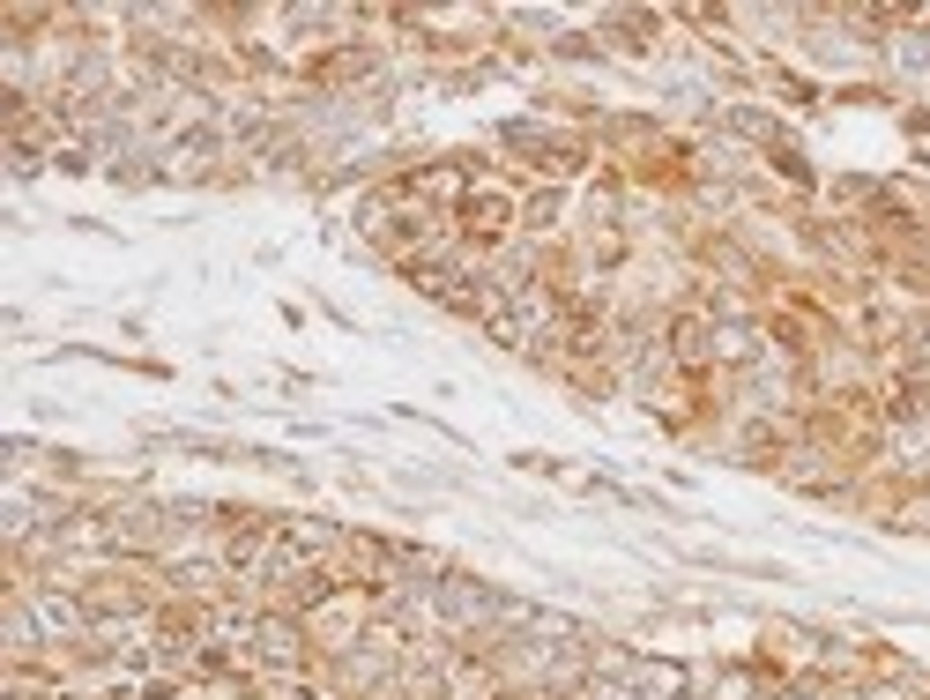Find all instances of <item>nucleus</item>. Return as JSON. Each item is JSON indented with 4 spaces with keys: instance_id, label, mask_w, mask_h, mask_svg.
Segmentation results:
<instances>
[{
    "instance_id": "1",
    "label": "nucleus",
    "mask_w": 930,
    "mask_h": 700,
    "mask_svg": "<svg viewBox=\"0 0 930 700\" xmlns=\"http://www.w3.org/2000/svg\"><path fill=\"white\" fill-rule=\"evenodd\" d=\"M454 224H462L469 247H499V239H507V224H514V201L491 194V187H477V194L454 201Z\"/></svg>"
},
{
    "instance_id": "2",
    "label": "nucleus",
    "mask_w": 930,
    "mask_h": 700,
    "mask_svg": "<svg viewBox=\"0 0 930 700\" xmlns=\"http://www.w3.org/2000/svg\"><path fill=\"white\" fill-rule=\"evenodd\" d=\"M253 649H261V663H306V626L269 611V619L253 626Z\"/></svg>"
},
{
    "instance_id": "3",
    "label": "nucleus",
    "mask_w": 930,
    "mask_h": 700,
    "mask_svg": "<svg viewBox=\"0 0 930 700\" xmlns=\"http://www.w3.org/2000/svg\"><path fill=\"white\" fill-rule=\"evenodd\" d=\"M923 410H930V388H923V373H901L893 388H886V418H893V426H916Z\"/></svg>"
},
{
    "instance_id": "4",
    "label": "nucleus",
    "mask_w": 930,
    "mask_h": 700,
    "mask_svg": "<svg viewBox=\"0 0 930 700\" xmlns=\"http://www.w3.org/2000/svg\"><path fill=\"white\" fill-rule=\"evenodd\" d=\"M551 217H559V194H537L529 209H521V224H529V231H551Z\"/></svg>"
}]
</instances>
